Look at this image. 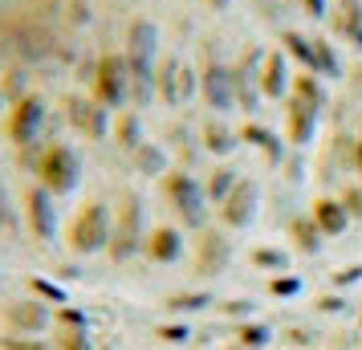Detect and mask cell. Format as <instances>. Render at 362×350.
Returning a JSON list of instances; mask_svg holds the SVG:
<instances>
[{"mask_svg":"<svg viewBox=\"0 0 362 350\" xmlns=\"http://www.w3.org/2000/svg\"><path fill=\"white\" fill-rule=\"evenodd\" d=\"M21 204H25V220H29V233L41 240V245H49L53 233H57V212H53V192L37 184H25L21 192Z\"/></svg>","mask_w":362,"mask_h":350,"instance_id":"9c48e42d","label":"cell"},{"mask_svg":"<svg viewBox=\"0 0 362 350\" xmlns=\"http://www.w3.org/2000/svg\"><path fill=\"white\" fill-rule=\"evenodd\" d=\"M155 53H159V37L147 17H134L127 25V69H131V98L134 106L151 102L155 94Z\"/></svg>","mask_w":362,"mask_h":350,"instance_id":"6da1fadb","label":"cell"},{"mask_svg":"<svg viewBox=\"0 0 362 350\" xmlns=\"http://www.w3.org/2000/svg\"><path fill=\"white\" fill-rule=\"evenodd\" d=\"M204 301H208V293H192V298H187V293H180V298H171L167 305H171V310H199Z\"/></svg>","mask_w":362,"mask_h":350,"instance_id":"d6a6232c","label":"cell"},{"mask_svg":"<svg viewBox=\"0 0 362 350\" xmlns=\"http://www.w3.org/2000/svg\"><path fill=\"white\" fill-rule=\"evenodd\" d=\"M240 139H245V143H257V147L264 151L269 163H281V143H277V134L273 131H264V127H257V122H248L245 131H240Z\"/></svg>","mask_w":362,"mask_h":350,"instance_id":"cb8c5ba5","label":"cell"},{"mask_svg":"<svg viewBox=\"0 0 362 350\" xmlns=\"http://www.w3.org/2000/svg\"><path fill=\"white\" fill-rule=\"evenodd\" d=\"M334 29L362 49V0H338V13H334Z\"/></svg>","mask_w":362,"mask_h":350,"instance_id":"d6986e66","label":"cell"},{"mask_svg":"<svg viewBox=\"0 0 362 350\" xmlns=\"http://www.w3.org/2000/svg\"><path fill=\"white\" fill-rule=\"evenodd\" d=\"M134 163L143 167V171H151V175H159L163 171V151L155 147V143H143V147L134 151Z\"/></svg>","mask_w":362,"mask_h":350,"instance_id":"f546056e","label":"cell"},{"mask_svg":"<svg viewBox=\"0 0 362 350\" xmlns=\"http://www.w3.org/2000/svg\"><path fill=\"white\" fill-rule=\"evenodd\" d=\"M199 90H204V102L212 110H224L228 115L236 106V86H232V66H224L212 49L204 53V74H199Z\"/></svg>","mask_w":362,"mask_h":350,"instance_id":"ba28073f","label":"cell"},{"mask_svg":"<svg viewBox=\"0 0 362 350\" xmlns=\"http://www.w3.org/2000/svg\"><path fill=\"white\" fill-rule=\"evenodd\" d=\"M301 8H305L310 17H326V0H301Z\"/></svg>","mask_w":362,"mask_h":350,"instance_id":"f35d334b","label":"cell"},{"mask_svg":"<svg viewBox=\"0 0 362 350\" xmlns=\"http://www.w3.org/2000/svg\"><path fill=\"white\" fill-rule=\"evenodd\" d=\"M236 180H240V175H236L232 167H216L212 175H208V200L220 204V200L232 192V187H236Z\"/></svg>","mask_w":362,"mask_h":350,"instance_id":"4316f807","label":"cell"},{"mask_svg":"<svg viewBox=\"0 0 362 350\" xmlns=\"http://www.w3.org/2000/svg\"><path fill=\"white\" fill-rule=\"evenodd\" d=\"M289 94L301 98L305 106H313V110H322V106H326V86H322V78L310 74V69H301V74L289 78Z\"/></svg>","mask_w":362,"mask_h":350,"instance_id":"44dd1931","label":"cell"},{"mask_svg":"<svg viewBox=\"0 0 362 350\" xmlns=\"http://www.w3.org/2000/svg\"><path fill=\"white\" fill-rule=\"evenodd\" d=\"M232 86H236V106H240V110H257V94H261L257 53H245V57L232 66Z\"/></svg>","mask_w":362,"mask_h":350,"instance_id":"5bb4252c","label":"cell"},{"mask_svg":"<svg viewBox=\"0 0 362 350\" xmlns=\"http://www.w3.org/2000/svg\"><path fill=\"white\" fill-rule=\"evenodd\" d=\"M115 139H118V147L131 151V155L143 147V139H139V115H134V110H127V115L115 122Z\"/></svg>","mask_w":362,"mask_h":350,"instance_id":"484cf974","label":"cell"},{"mask_svg":"<svg viewBox=\"0 0 362 350\" xmlns=\"http://www.w3.org/2000/svg\"><path fill=\"white\" fill-rule=\"evenodd\" d=\"M261 94L264 98H285L289 94V78H285V57L269 53L261 62Z\"/></svg>","mask_w":362,"mask_h":350,"instance_id":"ffe728a7","label":"cell"},{"mask_svg":"<svg viewBox=\"0 0 362 350\" xmlns=\"http://www.w3.org/2000/svg\"><path fill=\"white\" fill-rule=\"evenodd\" d=\"M285 49L301 62V69H310V74H313V41H310V37H301V33L289 29V33H285Z\"/></svg>","mask_w":362,"mask_h":350,"instance_id":"83f0119b","label":"cell"},{"mask_svg":"<svg viewBox=\"0 0 362 350\" xmlns=\"http://www.w3.org/2000/svg\"><path fill=\"white\" fill-rule=\"evenodd\" d=\"M196 90V74L183 66L180 57H159V69H155V94L167 102V106H183Z\"/></svg>","mask_w":362,"mask_h":350,"instance_id":"30bf717a","label":"cell"},{"mask_svg":"<svg viewBox=\"0 0 362 350\" xmlns=\"http://www.w3.org/2000/svg\"><path fill=\"white\" fill-rule=\"evenodd\" d=\"M228 261V245L220 233H199L196 240V269L199 273H216V269Z\"/></svg>","mask_w":362,"mask_h":350,"instance_id":"ac0fdd59","label":"cell"},{"mask_svg":"<svg viewBox=\"0 0 362 350\" xmlns=\"http://www.w3.org/2000/svg\"><path fill=\"white\" fill-rule=\"evenodd\" d=\"M208 4H212V8H224V4H228V0H208Z\"/></svg>","mask_w":362,"mask_h":350,"instance_id":"7bdbcfd3","label":"cell"},{"mask_svg":"<svg viewBox=\"0 0 362 350\" xmlns=\"http://www.w3.org/2000/svg\"><path fill=\"white\" fill-rule=\"evenodd\" d=\"M143 252H147L151 261H159V265H171V261L183 257V240H180L175 228H155V233L143 240Z\"/></svg>","mask_w":362,"mask_h":350,"instance_id":"e0dca14e","label":"cell"},{"mask_svg":"<svg viewBox=\"0 0 362 350\" xmlns=\"http://www.w3.org/2000/svg\"><path fill=\"white\" fill-rule=\"evenodd\" d=\"M78 171H82V163H78V151L69 143H49V147L37 151V159H33L37 184L45 192H53V196H66L69 187L78 184Z\"/></svg>","mask_w":362,"mask_h":350,"instance_id":"3957f363","label":"cell"},{"mask_svg":"<svg viewBox=\"0 0 362 350\" xmlns=\"http://www.w3.org/2000/svg\"><path fill=\"white\" fill-rule=\"evenodd\" d=\"M66 118L86 134V139H102V134L110 131V122H106V106L94 98H78V94H69L66 98Z\"/></svg>","mask_w":362,"mask_h":350,"instance_id":"7c38bea8","label":"cell"},{"mask_svg":"<svg viewBox=\"0 0 362 350\" xmlns=\"http://www.w3.org/2000/svg\"><path fill=\"white\" fill-rule=\"evenodd\" d=\"M8 228H13V208H8V196L0 187V233H8Z\"/></svg>","mask_w":362,"mask_h":350,"instance_id":"8d00e7d4","label":"cell"},{"mask_svg":"<svg viewBox=\"0 0 362 350\" xmlns=\"http://www.w3.org/2000/svg\"><path fill=\"white\" fill-rule=\"evenodd\" d=\"M4 322L17 334H41L49 326V310H45V301H37V298L8 301V305H4Z\"/></svg>","mask_w":362,"mask_h":350,"instance_id":"4fadbf2b","label":"cell"},{"mask_svg":"<svg viewBox=\"0 0 362 350\" xmlns=\"http://www.w3.org/2000/svg\"><path fill=\"white\" fill-rule=\"evenodd\" d=\"M159 187H163L167 204L180 212L183 224H192V228H204V220H208V208H204V192L196 187V180L187 175V171H163V180H159Z\"/></svg>","mask_w":362,"mask_h":350,"instance_id":"8992f818","label":"cell"},{"mask_svg":"<svg viewBox=\"0 0 362 350\" xmlns=\"http://www.w3.org/2000/svg\"><path fill=\"white\" fill-rule=\"evenodd\" d=\"M90 98L102 102L106 110H115L131 98V69L122 53H102L94 62V78H90Z\"/></svg>","mask_w":362,"mask_h":350,"instance_id":"277c9868","label":"cell"},{"mask_svg":"<svg viewBox=\"0 0 362 350\" xmlns=\"http://www.w3.org/2000/svg\"><path fill=\"white\" fill-rule=\"evenodd\" d=\"M57 350H94V342H90V334L78 330V326H62V330H57Z\"/></svg>","mask_w":362,"mask_h":350,"instance_id":"f1b7e54d","label":"cell"},{"mask_svg":"<svg viewBox=\"0 0 362 350\" xmlns=\"http://www.w3.org/2000/svg\"><path fill=\"white\" fill-rule=\"evenodd\" d=\"M41 122H45V102H41V94H21V98L13 102V110L4 115V139L21 151L33 147Z\"/></svg>","mask_w":362,"mask_h":350,"instance_id":"52a82bcc","label":"cell"},{"mask_svg":"<svg viewBox=\"0 0 362 350\" xmlns=\"http://www.w3.org/2000/svg\"><path fill=\"white\" fill-rule=\"evenodd\" d=\"M143 249V200L134 192H122V204H118V220L110 228V261H127L131 252Z\"/></svg>","mask_w":362,"mask_h":350,"instance_id":"5b68a950","label":"cell"},{"mask_svg":"<svg viewBox=\"0 0 362 350\" xmlns=\"http://www.w3.org/2000/svg\"><path fill=\"white\" fill-rule=\"evenodd\" d=\"M204 147L212 151V155H228V151L236 147V134H232L220 118H208V122H204Z\"/></svg>","mask_w":362,"mask_h":350,"instance_id":"7402d4cb","label":"cell"},{"mask_svg":"<svg viewBox=\"0 0 362 350\" xmlns=\"http://www.w3.org/2000/svg\"><path fill=\"white\" fill-rule=\"evenodd\" d=\"M257 200H261V187L252 184V180H236V187L220 200V220H224V228H245L248 220L257 216Z\"/></svg>","mask_w":362,"mask_h":350,"instance_id":"8fae6325","label":"cell"},{"mask_svg":"<svg viewBox=\"0 0 362 350\" xmlns=\"http://www.w3.org/2000/svg\"><path fill=\"white\" fill-rule=\"evenodd\" d=\"M317 115H322V110L305 106V102L293 98V94H285V127H289V143H293V147H305V143L313 139Z\"/></svg>","mask_w":362,"mask_h":350,"instance_id":"9a60e30c","label":"cell"},{"mask_svg":"<svg viewBox=\"0 0 362 350\" xmlns=\"http://www.w3.org/2000/svg\"><path fill=\"white\" fill-rule=\"evenodd\" d=\"M167 338V342H183V338H187V330H183V326H171V330H159Z\"/></svg>","mask_w":362,"mask_h":350,"instance_id":"b9f144b4","label":"cell"},{"mask_svg":"<svg viewBox=\"0 0 362 350\" xmlns=\"http://www.w3.org/2000/svg\"><path fill=\"white\" fill-rule=\"evenodd\" d=\"M252 261H257V265H264V269H281V265H285V257H281V252H273V249H257V252H252Z\"/></svg>","mask_w":362,"mask_h":350,"instance_id":"836d02e7","label":"cell"},{"mask_svg":"<svg viewBox=\"0 0 362 350\" xmlns=\"http://www.w3.org/2000/svg\"><path fill=\"white\" fill-rule=\"evenodd\" d=\"M110 228H115V220H110V208L102 200H86L74 220H69L66 228V245L69 252H78V257H90V252H98L110 245Z\"/></svg>","mask_w":362,"mask_h":350,"instance_id":"7a4b0ae2","label":"cell"},{"mask_svg":"<svg viewBox=\"0 0 362 350\" xmlns=\"http://www.w3.org/2000/svg\"><path fill=\"white\" fill-rule=\"evenodd\" d=\"M310 220L317 224L322 236H342L346 228H350V212L342 208V200H313Z\"/></svg>","mask_w":362,"mask_h":350,"instance_id":"2e32d148","label":"cell"},{"mask_svg":"<svg viewBox=\"0 0 362 350\" xmlns=\"http://www.w3.org/2000/svg\"><path fill=\"white\" fill-rule=\"evenodd\" d=\"M0 346H4V350H53L49 342H41V338H33V334H17V330L8 334Z\"/></svg>","mask_w":362,"mask_h":350,"instance_id":"4dcf8cb0","label":"cell"},{"mask_svg":"<svg viewBox=\"0 0 362 350\" xmlns=\"http://www.w3.org/2000/svg\"><path fill=\"white\" fill-rule=\"evenodd\" d=\"M62 326H78V330H86V314H78V310H62Z\"/></svg>","mask_w":362,"mask_h":350,"instance_id":"74e56055","label":"cell"},{"mask_svg":"<svg viewBox=\"0 0 362 350\" xmlns=\"http://www.w3.org/2000/svg\"><path fill=\"white\" fill-rule=\"evenodd\" d=\"M33 289L41 293V298H49V301H62V289H53V285H45V281H33Z\"/></svg>","mask_w":362,"mask_h":350,"instance_id":"ab89813d","label":"cell"},{"mask_svg":"<svg viewBox=\"0 0 362 350\" xmlns=\"http://www.w3.org/2000/svg\"><path fill=\"white\" fill-rule=\"evenodd\" d=\"M289 236H293V245L301 252H317V245H322V233H317V224H313L310 216H293L289 220Z\"/></svg>","mask_w":362,"mask_h":350,"instance_id":"603a6c76","label":"cell"},{"mask_svg":"<svg viewBox=\"0 0 362 350\" xmlns=\"http://www.w3.org/2000/svg\"><path fill=\"white\" fill-rule=\"evenodd\" d=\"M342 208L350 212V220H362V184H350L342 192Z\"/></svg>","mask_w":362,"mask_h":350,"instance_id":"1f68e13d","label":"cell"},{"mask_svg":"<svg viewBox=\"0 0 362 350\" xmlns=\"http://www.w3.org/2000/svg\"><path fill=\"white\" fill-rule=\"evenodd\" d=\"M264 338H269L264 326H245V330H240V342H245V346H261Z\"/></svg>","mask_w":362,"mask_h":350,"instance_id":"d590c367","label":"cell"},{"mask_svg":"<svg viewBox=\"0 0 362 350\" xmlns=\"http://www.w3.org/2000/svg\"><path fill=\"white\" fill-rule=\"evenodd\" d=\"M313 74H317V78H338V74H342L334 45H329V41H322V37L313 41Z\"/></svg>","mask_w":362,"mask_h":350,"instance_id":"d4e9b609","label":"cell"},{"mask_svg":"<svg viewBox=\"0 0 362 350\" xmlns=\"http://www.w3.org/2000/svg\"><path fill=\"white\" fill-rule=\"evenodd\" d=\"M269 289H273L277 298H285V293L293 298L297 289H301V281H297V277H273V285H269Z\"/></svg>","mask_w":362,"mask_h":350,"instance_id":"e575fe53","label":"cell"},{"mask_svg":"<svg viewBox=\"0 0 362 350\" xmlns=\"http://www.w3.org/2000/svg\"><path fill=\"white\" fill-rule=\"evenodd\" d=\"M350 163H354V171L362 175V139H354V147H350Z\"/></svg>","mask_w":362,"mask_h":350,"instance_id":"60d3db41","label":"cell"},{"mask_svg":"<svg viewBox=\"0 0 362 350\" xmlns=\"http://www.w3.org/2000/svg\"><path fill=\"white\" fill-rule=\"evenodd\" d=\"M0 106H4V94H0Z\"/></svg>","mask_w":362,"mask_h":350,"instance_id":"ee69618b","label":"cell"}]
</instances>
